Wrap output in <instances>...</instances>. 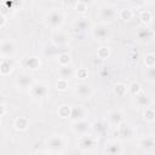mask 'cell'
I'll list each match as a JSON object with an SVG mask.
<instances>
[{"instance_id":"1","label":"cell","mask_w":155,"mask_h":155,"mask_svg":"<svg viewBox=\"0 0 155 155\" xmlns=\"http://www.w3.org/2000/svg\"><path fill=\"white\" fill-rule=\"evenodd\" d=\"M63 21H64V16L63 13L59 11V10H52L50 11L46 17H45V23L47 27L50 28H53V29H57L59 28L62 24H63Z\"/></svg>"},{"instance_id":"2","label":"cell","mask_w":155,"mask_h":155,"mask_svg":"<svg viewBox=\"0 0 155 155\" xmlns=\"http://www.w3.org/2000/svg\"><path fill=\"white\" fill-rule=\"evenodd\" d=\"M67 145L65 138L61 134H53L47 139V149L51 153H61Z\"/></svg>"},{"instance_id":"3","label":"cell","mask_w":155,"mask_h":155,"mask_svg":"<svg viewBox=\"0 0 155 155\" xmlns=\"http://www.w3.org/2000/svg\"><path fill=\"white\" fill-rule=\"evenodd\" d=\"M97 144V138L92 134H84L79 136L78 138V147L84 150V151H90L92 150Z\"/></svg>"},{"instance_id":"4","label":"cell","mask_w":155,"mask_h":155,"mask_svg":"<svg viewBox=\"0 0 155 155\" xmlns=\"http://www.w3.org/2000/svg\"><path fill=\"white\" fill-rule=\"evenodd\" d=\"M117 10L113 6V5H104L102 8H101V12H99V18L102 19L103 24L104 23H109V22H113L116 16H117Z\"/></svg>"},{"instance_id":"5","label":"cell","mask_w":155,"mask_h":155,"mask_svg":"<svg viewBox=\"0 0 155 155\" xmlns=\"http://www.w3.org/2000/svg\"><path fill=\"white\" fill-rule=\"evenodd\" d=\"M0 52L2 58H12L16 53V44L12 39H4L1 41Z\"/></svg>"},{"instance_id":"6","label":"cell","mask_w":155,"mask_h":155,"mask_svg":"<svg viewBox=\"0 0 155 155\" xmlns=\"http://www.w3.org/2000/svg\"><path fill=\"white\" fill-rule=\"evenodd\" d=\"M29 92L33 98H44L48 93V87L42 81H36L33 84V86L29 88Z\"/></svg>"},{"instance_id":"7","label":"cell","mask_w":155,"mask_h":155,"mask_svg":"<svg viewBox=\"0 0 155 155\" xmlns=\"http://www.w3.org/2000/svg\"><path fill=\"white\" fill-rule=\"evenodd\" d=\"M87 114H88V111L86 110V108L84 105H76V107H73L71 108L69 120L73 121V122H78V121L85 120L86 116H87Z\"/></svg>"},{"instance_id":"8","label":"cell","mask_w":155,"mask_h":155,"mask_svg":"<svg viewBox=\"0 0 155 155\" xmlns=\"http://www.w3.org/2000/svg\"><path fill=\"white\" fill-rule=\"evenodd\" d=\"M92 34H93V36H94L97 40H99V41L108 40L109 36H110V31H109V29H108L107 25L103 24V23L96 25V27L92 29Z\"/></svg>"},{"instance_id":"9","label":"cell","mask_w":155,"mask_h":155,"mask_svg":"<svg viewBox=\"0 0 155 155\" xmlns=\"http://www.w3.org/2000/svg\"><path fill=\"white\" fill-rule=\"evenodd\" d=\"M75 93H76V96H78L79 98H81V99H87V98H90V97L92 96L93 91H92V87H91L88 84L81 82V84L76 85V87H75Z\"/></svg>"},{"instance_id":"10","label":"cell","mask_w":155,"mask_h":155,"mask_svg":"<svg viewBox=\"0 0 155 155\" xmlns=\"http://www.w3.org/2000/svg\"><path fill=\"white\" fill-rule=\"evenodd\" d=\"M71 128H73L74 133L79 134V136H84V134H87V131H88L90 128H92V124L85 119V120L74 122V125H73Z\"/></svg>"},{"instance_id":"11","label":"cell","mask_w":155,"mask_h":155,"mask_svg":"<svg viewBox=\"0 0 155 155\" xmlns=\"http://www.w3.org/2000/svg\"><path fill=\"white\" fill-rule=\"evenodd\" d=\"M124 114L120 111V110H113L108 114V122L111 125V126H116L119 127L121 124H124Z\"/></svg>"},{"instance_id":"12","label":"cell","mask_w":155,"mask_h":155,"mask_svg":"<svg viewBox=\"0 0 155 155\" xmlns=\"http://www.w3.org/2000/svg\"><path fill=\"white\" fill-rule=\"evenodd\" d=\"M16 82H17V85L21 88H30L35 81L33 80L31 75H29V74H21V75L17 76Z\"/></svg>"},{"instance_id":"13","label":"cell","mask_w":155,"mask_h":155,"mask_svg":"<svg viewBox=\"0 0 155 155\" xmlns=\"http://www.w3.org/2000/svg\"><path fill=\"white\" fill-rule=\"evenodd\" d=\"M21 64H22V67L28 68V69H36L40 65V59L34 56H27L22 59Z\"/></svg>"},{"instance_id":"14","label":"cell","mask_w":155,"mask_h":155,"mask_svg":"<svg viewBox=\"0 0 155 155\" xmlns=\"http://www.w3.org/2000/svg\"><path fill=\"white\" fill-rule=\"evenodd\" d=\"M105 145H107L105 147V154L107 155H120L121 154L122 148H121V145H120L119 142L113 140V142H109Z\"/></svg>"},{"instance_id":"15","label":"cell","mask_w":155,"mask_h":155,"mask_svg":"<svg viewBox=\"0 0 155 155\" xmlns=\"http://www.w3.org/2000/svg\"><path fill=\"white\" fill-rule=\"evenodd\" d=\"M139 145L143 150H147V151L155 150V137L149 136V137L142 138L140 142H139Z\"/></svg>"},{"instance_id":"16","label":"cell","mask_w":155,"mask_h":155,"mask_svg":"<svg viewBox=\"0 0 155 155\" xmlns=\"http://www.w3.org/2000/svg\"><path fill=\"white\" fill-rule=\"evenodd\" d=\"M52 41L57 46H64L69 42V36L62 31H57L52 35Z\"/></svg>"},{"instance_id":"17","label":"cell","mask_w":155,"mask_h":155,"mask_svg":"<svg viewBox=\"0 0 155 155\" xmlns=\"http://www.w3.org/2000/svg\"><path fill=\"white\" fill-rule=\"evenodd\" d=\"M73 27H74V29L76 31H85L86 29L90 28V22H88V19L86 17H80L74 22Z\"/></svg>"},{"instance_id":"18","label":"cell","mask_w":155,"mask_h":155,"mask_svg":"<svg viewBox=\"0 0 155 155\" xmlns=\"http://www.w3.org/2000/svg\"><path fill=\"white\" fill-rule=\"evenodd\" d=\"M153 30L148 27H139L138 30H137V36L140 39V40H150L151 36H153Z\"/></svg>"},{"instance_id":"19","label":"cell","mask_w":155,"mask_h":155,"mask_svg":"<svg viewBox=\"0 0 155 155\" xmlns=\"http://www.w3.org/2000/svg\"><path fill=\"white\" fill-rule=\"evenodd\" d=\"M12 69H13V62H12V59L11 58H2V61H1V68H0L1 74L2 75H7V74H10L12 71Z\"/></svg>"},{"instance_id":"20","label":"cell","mask_w":155,"mask_h":155,"mask_svg":"<svg viewBox=\"0 0 155 155\" xmlns=\"http://www.w3.org/2000/svg\"><path fill=\"white\" fill-rule=\"evenodd\" d=\"M74 71L73 69L70 68V65H65V67H59V70H58V75H59V79H64V80H68L73 76Z\"/></svg>"},{"instance_id":"21","label":"cell","mask_w":155,"mask_h":155,"mask_svg":"<svg viewBox=\"0 0 155 155\" xmlns=\"http://www.w3.org/2000/svg\"><path fill=\"white\" fill-rule=\"evenodd\" d=\"M136 97V103L139 105V107H144V108H148L149 105H150V98L148 97V96H145L144 93H138L137 96H134Z\"/></svg>"},{"instance_id":"22","label":"cell","mask_w":155,"mask_h":155,"mask_svg":"<svg viewBox=\"0 0 155 155\" xmlns=\"http://www.w3.org/2000/svg\"><path fill=\"white\" fill-rule=\"evenodd\" d=\"M117 131H119V134L124 138H130L132 136V130L131 127L127 125V124H121L119 127H117Z\"/></svg>"},{"instance_id":"23","label":"cell","mask_w":155,"mask_h":155,"mask_svg":"<svg viewBox=\"0 0 155 155\" xmlns=\"http://www.w3.org/2000/svg\"><path fill=\"white\" fill-rule=\"evenodd\" d=\"M28 126H29V122H28V119H27V117L19 116V117H17V119L15 120V127H16L17 130H19V131L27 130Z\"/></svg>"},{"instance_id":"24","label":"cell","mask_w":155,"mask_h":155,"mask_svg":"<svg viewBox=\"0 0 155 155\" xmlns=\"http://www.w3.org/2000/svg\"><path fill=\"white\" fill-rule=\"evenodd\" d=\"M71 62V57L69 53H61L58 56V63L61 64V67H65V65H70Z\"/></svg>"},{"instance_id":"25","label":"cell","mask_w":155,"mask_h":155,"mask_svg":"<svg viewBox=\"0 0 155 155\" xmlns=\"http://www.w3.org/2000/svg\"><path fill=\"white\" fill-rule=\"evenodd\" d=\"M127 90H128V87L125 86L124 84H117V85H115V87H114V92H115L116 96H119V97L125 96L126 92H127Z\"/></svg>"},{"instance_id":"26","label":"cell","mask_w":155,"mask_h":155,"mask_svg":"<svg viewBox=\"0 0 155 155\" xmlns=\"http://www.w3.org/2000/svg\"><path fill=\"white\" fill-rule=\"evenodd\" d=\"M143 116L147 121H153V120H155V110L151 107H148V108L144 109Z\"/></svg>"},{"instance_id":"27","label":"cell","mask_w":155,"mask_h":155,"mask_svg":"<svg viewBox=\"0 0 155 155\" xmlns=\"http://www.w3.org/2000/svg\"><path fill=\"white\" fill-rule=\"evenodd\" d=\"M144 64L147 68L155 67V54L154 53H148L144 57Z\"/></svg>"},{"instance_id":"28","label":"cell","mask_w":155,"mask_h":155,"mask_svg":"<svg viewBox=\"0 0 155 155\" xmlns=\"http://www.w3.org/2000/svg\"><path fill=\"white\" fill-rule=\"evenodd\" d=\"M119 16H120L121 19H124V21H130V19L132 18L133 13H132L131 8H122V10L119 11Z\"/></svg>"},{"instance_id":"29","label":"cell","mask_w":155,"mask_h":155,"mask_svg":"<svg viewBox=\"0 0 155 155\" xmlns=\"http://www.w3.org/2000/svg\"><path fill=\"white\" fill-rule=\"evenodd\" d=\"M70 111H71V109L69 108V105H61L58 109V114L61 117H69Z\"/></svg>"},{"instance_id":"30","label":"cell","mask_w":155,"mask_h":155,"mask_svg":"<svg viewBox=\"0 0 155 155\" xmlns=\"http://www.w3.org/2000/svg\"><path fill=\"white\" fill-rule=\"evenodd\" d=\"M144 75H145V78H147L149 81H155V67L147 68Z\"/></svg>"},{"instance_id":"31","label":"cell","mask_w":155,"mask_h":155,"mask_svg":"<svg viewBox=\"0 0 155 155\" xmlns=\"http://www.w3.org/2000/svg\"><path fill=\"white\" fill-rule=\"evenodd\" d=\"M140 19H142V22L143 23H149V22H151V19H153V16H151V13L149 12V11H143L142 13H140Z\"/></svg>"},{"instance_id":"32","label":"cell","mask_w":155,"mask_h":155,"mask_svg":"<svg viewBox=\"0 0 155 155\" xmlns=\"http://www.w3.org/2000/svg\"><path fill=\"white\" fill-rule=\"evenodd\" d=\"M128 90H130V92H131L133 96H137L138 93H140V85L137 84V82H133V84L130 85Z\"/></svg>"},{"instance_id":"33","label":"cell","mask_w":155,"mask_h":155,"mask_svg":"<svg viewBox=\"0 0 155 155\" xmlns=\"http://www.w3.org/2000/svg\"><path fill=\"white\" fill-rule=\"evenodd\" d=\"M56 85H57V88H58V90L64 91V90L68 87V80H64V79H58Z\"/></svg>"},{"instance_id":"34","label":"cell","mask_w":155,"mask_h":155,"mask_svg":"<svg viewBox=\"0 0 155 155\" xmlns=\"http://www.w3.org/2000/svg\"><path fill=\"white\" fill-rule=\"evenodd\" d=\"M75 10H76L78 12H85V11L87 10V5H86V2L79 1V2L76 4V6H75Z\"/></svg>"},{"instance_id":"35","label":"cell","mask_w":155,"mask_h":155,"mask_svg":"<svg viewBox=\"0 0 155 155\" xmlns=\"http://www.w3.org/2000/svg\"><path fill=\"white\" fill-rule=\"evenodd\" d=\"M98 56L101 58H107L109 56V50L108 47H101V50L98 51Z\"/></svg>"},{"instance_id":"36","label":"cell","mask_w":155,"mask_h":155,"mask_svg":"<svg viewBox=\"0 0 155 155\" xmlns=\"http://www.w3.org/2000/svg\"><path fill=\"white\" fill-rule=\"evenodd\" d=\"M94 126H97V127H94V130H96L97 134H101V133H103V132H104V130H105V126H104L102 122H98V124H96Z\"/></svg>"},{"instance_id":"37","label":"cell","mask_w":155,"mask_h":155,"mask_svg":"<svg viewBox=\"0 0 155 155\" xmlns=\"http://www.w3.org/2000/svg\"><path fill=\"white\" fill-rule=\"evenodd\" d=\"M151 30H153V33H155V21L153 22V25H151V28H150Z\"/></svg>"},{"instance_id":"38","label":"cell","mask_w":155,"mask_h":155,"mask_svg":"<svg viewBox=\"0 0 155 155\" xmlns=\"http://www.w3.org/2000/svg\"><path fill=\"white\" fill-rule=\"evenodd\" d=\"M35 155H48V154H46V153H38V154H35Z\"/></svg>"}]
</instances>
